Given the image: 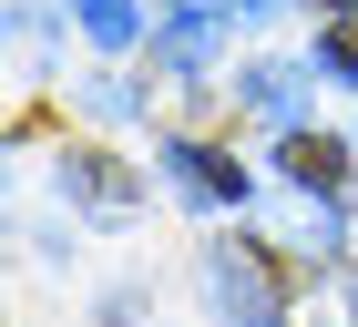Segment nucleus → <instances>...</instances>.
<instances>
[{
    "mask_svg": "<svg viewBox=\"0 0 358 327\" xmlns=\"http://www.w3.org/2000/svg\"><path fill=\"white\" fill-rule=\"evenodd\" d=\"M174 184H185V194H205V205H225V194H246V174H236V164H225V154H205V143H174Z\"/></svg>",
    "mask_w": 358,
    "mask_h": 327,
    "instance_id": "f03ea898",
    "label": "nucleus"
},
{
    "mask_svg": "<svg viewBox=\"0 0 358 327\" xmlns=\"http://www.w3.org/2000/svg\"><path fill=\"white\" fill-rule=\"evenodd\" d=\"M246 103H256V112H297V72H276V61H266V72L246 82Z\"/></svg>",
    "mask_w": 358,
    "mask_h": 327,
    "instance_id": "423d86ee",
    "label": "nucleus"
},
{
    "mask_svg": "<svg viewBox=\"0 0 358 327\" xmlns=\"http://www.w3.org/2000/svg\"><path fill=\"white\" fill-rule=\"evenodd\" d=\"M215 10H266V0H215Z\"/></svg>",
    "mask_w": 358,
    "mask_h": 327,
    "instance_id": "6e6552de",
    "label": "nucleus"
},
{
    "mask_svg": "<svg viewBox=\"0 0 358 327\" xmlns=\"http://www.w3.org/2000/svg\"><path fill=\"white\" fill-rule=\"evenodd\" d=\"M83 31L103 41V52H123V41L143 31V10H134V0H83Z\"/></svg>",
    "mask_w": 358,
    "mask_h": 327,
    "instance_id": "39448f33",
    "label": "nucleus"
},
{
    "mask_svg": "<svg viewBox=\"0 0 358 327\" xmlns=\"http://www.w3.org/2000/svg\"><path fill=\"white\" fill-rule=\"evenodd\" d=\"M164 61L174 72H205L215 61V0L205 10H164Z\"/></svg>",
    "mask_w": 358,
    "mask_h": 327,
    "instance_id": "7ed1b4c3",
    "label": "nucleus"
},
{
    "mask_svg": "<svg viewBox=\"0 0 358 327\" xmlns=\"http://www.w3.org/2000/svg\"><path fill=\"white\" fill-rule=\"evenodd\" d=\"M276 164H287V184H307V194H328L338 174H348V154H338L328 133H287V154H276Z\"/></svg>",
    "mask_w": 358,
    "mask_h": 327,
    "instance_id": "20e7f679",
    "label": "nucleus"
},
{
    "mask_svg": "<svg viewBox=\"0 0 358 327\" xmlns=\"http://www.w3.org/2000/svg\"><path fill=\"white\" fill-rule=\"evenodd\" d=\"M317 52H328V72H358V10H338V21H328V41H317Z\"/></svg>",
    "mask_w": 358,
    "mask_h": 327,
    "instance_id": "0eeeda50",
    "label": "nucleus"
},
{
    "mask_svg": "<svg viewBox=\"0 0 358 327\" xmlns=\"http://www.w3.org/2000/svg\"><path fill=\"white\" fill-rule=\"evenodd\" d=\"M205 286H215V307L236 327H276V286H266V266H256V256H215V266H205Z\"/></svg>",
    "mask_w": 358,
    "mask_h": 327,
    "instance_id": "f257e3e1",
    "label": "nucleus"
}]
</instances>
